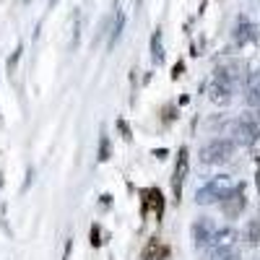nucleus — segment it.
Returning <instances> with one entry per match:
<instances>
[{
	"label": "nucleus",
	"mask_w": 260,
	"mask_h": 260,
	"mask_svg": "<svg viewBox=\"0 0 260 260\" xmlns=\"http://www.w3.org/2000/svg\"><path fill=\"white\" fill-rule=\"evenodd\" d=\"M234 187H237V182H234L229 175H216V177H211L203 187H198V192H195V203H201V206L221 203Z\"/></svg>",
	"instance_id": "1"
},
{
	"label": "nucleus",
	"mask_w": 260,
	"mask_h": 260,
	"mask_svg": "<svg viewBox=\"0 0 260 260\" xmlns=\"http://www.w3.org/2000/svg\"><path fill=\"white\" fill-rule=\"evenodd\" d=\"M234 156V141L232 138H211L201 146V161L203 164H224Z\"/></svg>",
	"instance_id": "2"
},
{
	"label": "nucleus",
	"mask_w": 260,
	"mask_h": 260,
	"mask_svg": "<svg viewBox=\"0 0 260 260\" xmlns=\"http://www.w3.org/2000/svg\"><path fill=\"white\" fill-rule=\"evenodd\" d=\"M219 208H221V213L226 216V219H240V213L247 208V198H245V185L240 182L237 185L226 198L219 203Z\"/></svg>",
	"instance_id": "3"
},
{
	"label": "nucleus",
	"mask_w": 260,
	"mask_h": 260,
	"mask_svg": "<svg viewBox=\"0 0 260 260\" xmlns=\"http://www.w3.org/2000/svg\"><path fill=\"white\" fill-rule=\"evenodd\" d=\"M187 172H190V151L180 148L177 151V164H175V177H172V190H175V198L180 201L182 195V185L187 180Z\"/></svg>",
	"instance_id": "4"
},
{
	"label": "nucleus",
	"mask_w": 260,
	"mask_h": 260,
	"mask_svg": "<svg viewBox=\"0 0 260 260\" xmlns=\"http://www.w3.org/2000/svg\"><path fill=\"white\" fill-rule=\"evenodd\" d=\"M237 234L232 226H226V229H216V234H213V242L208 245V252L211 255H219V252H226V250H234L237 247Z\"/></svg>",
	"instance_id": "5"
},
{
	"label": "nucleus",
	"mask_w": 260,
	"mask_h": 260,
	"mask_svg": "<svg viewBox=\"0 0 260 260\" xmlns=\"http://www.w3.org/2000/svg\"><path fill=\"white\" fill-rule=\"evenodd\" d=\"M213 234H216V224L211 221V219H198L192 224V242H195V247H208L211 242H213Z\"/></svg>",
	"instance_id": "6"
},
{
	"label": "nucleus",
	"mask_w": 260,
	"mask_h": 260,
	"mask_svg": "<svg viewBox=\"0 0 260 260\" xmlns=\"http://www.w3.org/2000/svg\"><path fill=\"white\" fill-rule=\"evenodd\" d=\"M245 102L255 110H260V71H252L247 73V81H245Z\"/></svg>",
	"instance_id": "7"
},
{
	"label": "nucleus",
	"mask_w": 260,
	"mask_h": 260,
	"mask_svg": "<svg viewBox=\"0 0 260 260\" xmlns=\"http://www.w3.org/2000/svg\"><path fill=\"white\" fill-rule=\"evenodd\" d=\"M143 195H146V211H148V208H154L156 219H159V216H161V211H164V201H161V192H159V190H146Z\"/></svg>",
	"instance_id": "8"
},
{
	"label": "nucleus",
	"mask_w": 260,
	"mask_h": 260,
	"mask_svg": "<svg viewBox=\"0 0 260 260\" xmlns=\"http://www.w3.org/2000/svg\"><path fill=\"white\" fill-rule=\"evenodd\" d=\"M161 257H167V247L159 240H151L148 247L143 250V260H161Z\"/></svg>",
	"instance_id": "9"
},
{
	"label": "nucleus",
	"mask_w": 260,
	"mask_h": 260,
	"mask_svg": "<svg viewBox=\"0 0 260 260\" xmlns=\"http://www.w3.org/2000/svg\"><path fill=\"white\" fill-rule=\"evenodd\" d=\"M237 42H240V45H242V42H250V39H255V26L250 24V21H240V24H237Z\"/></svg>",
	"instance_id": "10"
},
{
	"label": "nucleus",
	"mask_w": 260,
	"mask_h": 260,
	"mask_svg": "<svg viewBox=\"0 0 260 260\" xmlns=\"http://www.w3.org/2000/svg\"><path fill=\"white\" fill-rule=\"evenodd\" d=\"M245 240L250 245H260V219H250L245 224Z\"/></svg>",
	"instance_id": "11"
},
{
	"label": "nucleus",
	"mask_w": 260,
	"mask_h": 260,
	"mask_svg": "<svg viewBox=\"0 0 260 260\" xmlns=\"http://www.w3.org/2000/svg\"><path fill=\"white\" fill-rule=\"evenodd\" d=\"M151 47H154V60L161 62V60H164V52H161V37H159V34H154V39H151Z\"/></svg>",
	"instance_id": "12"
},
{
	"label": "nucleus",
	"mask_w": 260,
	"mask_h": 260,
	"mask_svg": "<svg viewBox=\"0 0 260 260\" xmlns=\"http://www.w3.org/2000/svg\"><path fill=\"white\" fill-rule=\"evenodd\" d=\"M211 260H240V250H226V252H219V255H211Z\"/></svg>",
	"instance_id": "13"
},
{
	"label": "nucleus",
	"mask_w": 260,
	"mask_h": 260,
	"mask_svg": "<svg viewBox=\"0 0 260 260\" xmlns=\"http://www.w3.org/2000/svg\"><path fill=\"white\" fill-rule=\"evenodd\" d=\"M99 159L102 161H107L110 159V141H107V136L102 133V148H99Z\"/></svg>",
	"instance_id": "14"
},
{
	"label": "nucleus",
	"mask_w": 260,
	"mask_h": 260,
	"mask_svg": "<svg viewBox=\"0 0 260 260\" xmlns=\"http://www.w3.org/2000/svg\"><path fill=\"white\" fill-rule=\"evenodd\" d=\"M91 245H102V240H99V226H91Z\"/></svg>",
	"instance_id": "15"
},
{
	"label": "nucleus",
	"mask_w": 260,
	"mask_h": 260,
	"mask_svg": "<svg viewBox=\"0 0 260 260\" xmlns=\"http://www.w3.org/2000/svg\"><path fill=\"white\" fill-rule=\"evenodd\" d=\"M255 185H257V192H260V169H257V175H255Z\"/></svg>",
	"instance_id": "16"
}]
</instances>
